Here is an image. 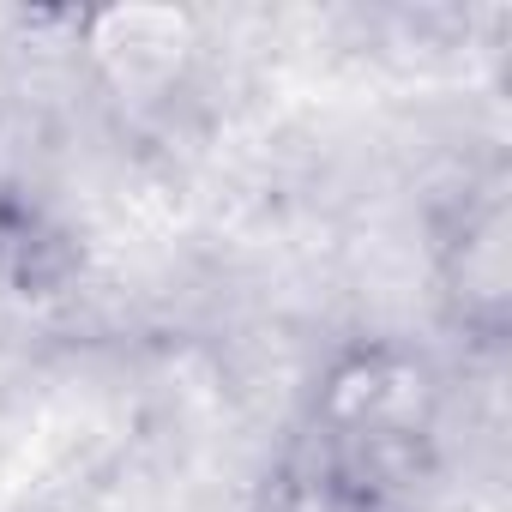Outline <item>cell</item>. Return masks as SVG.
Returning a JSON list of instances; mask_svg holds the SVG:
<instances>
[{"label":"cell","mask_w":512,"mask_h":512,"mask_svg":"<svg viewBox=\"0 0 512 512\" xmlns=\"http://www.w3.org/2000/svg\"><path fill=\"white\" fill-rule=\"evenodd\" d=\"M434 434V374L398 344L350 350L314 392V446L326 482L350 500L392 482Z\"/></svg>","instance_id":"cell-1"},{"label":"cell","mask_w":512,"mask_h":512,"mask_svg":"<svg viewBox=\"0 0 512 512\" xmlns=\"http://www.w3.org/2000/svg\"><path fill=\"white\" fill-rule=\"evenodd\" d=\"M434 284L446 320L482 344L500 350L512 326V211H506V169L488 163L464 181L452 199L440 241H434Z\"/></svg>","instance_id":"cell-2"}]
</instances>
